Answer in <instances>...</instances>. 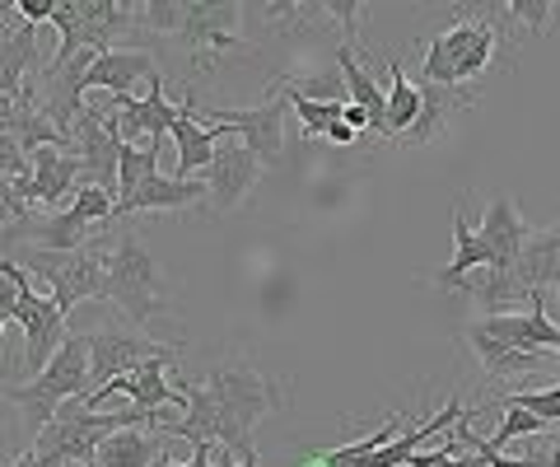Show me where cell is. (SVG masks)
Masks as SVG:
<instances>
[{"mask_svg": "<svg viewBox=\"0 0 560 467\" xmlns=\"http://www.w3.org/2000/svg\"><path fill=\"white\" fill-rule=\"evenodd\" d=\"M215 117V127H230L234 141H243L261 164H280L285 154V117H290V98L271 94L257 108H206Z\"/></svg>", "mask_w": 560, "mask_h": 467, "instance_id": "8", "label": "cell"}, {"mask_svg": "<svg viewBox=\"0 0 560 467\" xmlns=\"http://www.w3.org/2000/svg\"><path fill=\"white\" fill-rule=\"evenodd\" d=\"M477 234H481V244L490 253V267L486 271H514L518 253H523V244H528L533 230H528V220H523L518 201L510 192H495V197H490V206H486Z\"/></svg>", "mask_w": 560, "mask_h": 467, "instance_id": "14", "label": "cell"}, {"mask_svg": "<svg viewBox=\"0 0 560 467\" xmlns=\"http://www.w3.org/2000/svg\"><path fill=\"white\" fill-rule=\"evenodd\" d=\"M14 14H20L28 28H47L51 14H57V0H14Z\"/></svg>", "mask_w": 560, "mask_h": 467, "instance_id": "37", "label": "cell"}, {"mask_svg": "<svg viewBox=\"0 0 560 467\" xmlns=\"http://www.w3.org/2000/svg\"><path fill=\"white\" fill-rule=\"evenodd\" d=\"M14 323H20L24 332V365H20V378L28 384V378H38L51 355L61 351L66 341V314L57 308V300L51 295H38L33 285L20 290V308H14Z\"/></svg>", "mask_w": 560, "mask_h": 467, "instance_id": "7", "label": "cell"}, {"mask_svg": "<svg viewBox=\"0 0 560 467\" xmlns=\"http://www.w3.org/2000/svg\"><path fill=\"white\" fill-rule=\"evenodd\" d=\"M0 173L14 183H28L33 178V160H28V150L14 141V136H0Z\"/></svg>", "mask_w": 560, "mask_h": 467, "instance_id": "36", "label": "cell"}, {"mask_svg": "<svg viewBox=\"0 0 560 467\" xmlns=\"http://www.w3.org/2000/svg\"><path fill=\"white\" fill-rule=\"evenodd\" d=\"M220 141H234L230 127H201L197 122V98L187 94L178 103V117H173V145H178V168H173V178H191L197 168H210Z\"/></svg>", "mask_w": 560, "mask_h": 467, "instance_id": "15", "label": "cell"}, {"mask_svg": "<svg viewBox=\"0 0 560 467\" xmlns=\"http://www.w3.org/2000/svg\"><path fill=\"white\" fill-rule=\"evenodd\" d=\"M160 355H173V346H160L140 332H127L117 323H103L90 332V370H94V388L113 384V378L140 370L145 360H160Z\"/></svg>", "mask_w": 560, "mask_h": 467, "instance_id": "10", "label": "cell"}, {"mask_svg": "<svg viewBox=\"0 0 560 467\" xmlns=\"http://www.w3.org/2000/svg\"><path fill=\"white\" fill-rule=\"evenodd\" d=\"M341 122H346V127H355V131H364V127H370V113H364L360 103H346V117H341Z\"/></svg>", "mask_w": 560, "mask_h": 467, "instance_id": "41", "label": "cell"}, {"mask_svg": "<svg viewBox=\"0 0 560 467\" xmlns=\"http://www.w3.org/2000/svg\"><path fill=\"white\" fill-rule=\"evenodd\" d=\"M420 103H425V94H420V84L407 80V66H401V57L388 61V136L383 141H401L411 127H416V117H420Z\"/></svg>", "mask_w": 560, "mask_h": 467, "instance_id": "26", "label": "cell"}, {"mask_svg": "<svg viewBox=\"0 0 560 467\" xmlns=\"http://www.w3.org/2000/svg\"><path fill=\"white\" fill-rule=\"evenodd\" d=\"M140 20H145L150 33H183V20H187V0H145L140 5Z\"/></svg>", "mask_w": 560, "mask_h": 467, "instance_id": "33", "label": "cell"}, {"mask_svg": "<svg viewBox=\"0 0 560 467\" xmlns=\"http://www.w3.org/2000/svg\"><path fill=\"white\" fill-rule=\"evenodd\" d=\"M70 141H75V154L84 164V187H103L113 201H117V168H121V141L103 127V113L94 103H84L75 131H70Z\"/></svg>", "mask_w": 560, "mask_h": 467, "instance_id": "12", "label": "cell"}, {"mask_svg": "<svg viewBox=\"0 0 560 467\" xmlns=\"http://www.w3.org/2000/svg\"><path fill=\"white\" fill-rule=\"evenodd\" d=\"M453 430H458V440L471 448V454L481 458V467H541V463L551 467V458H541V454H528V458H510V454H500L495 444H490V440H481L477 430H471V417H463V421L453 425Z\"/></svg>", "mask_w": 560, "mask_h": 467, "instance_id": "31", "label": "cell"}, {"mask_svg": "<svg viewBox=\"0 0 560 467\" xmlns=\"http://www.w3.org/2000/svg\"><path fill=\"white\" fill-rule=\"evenodd\" d=\"M514 281L523 295H528V304L560 285V224L528 234V244H523L518 262H514Z\"/></svg>", "mask_w": 560, "mask_h": 467, "instance_id": "17", "label": "cell"}, {"mask_svg": "<svg viewBox=\"0 0 560 467\" xmlns=\"http://www.w3.org/2000/svg\"><path fill=\"white\" fill-rule=\"evenodd\" d=\"M271 94H285V98H290V108L300 113L304 131H308V136H318V141H323V136L331 131V122H341V117H346V103H313V98H300V94L280 90V84H276Z\"/></svg>", "mask_w": 560, "mask_h": 467, "instance_id": "30", "label": "cell"}, {"mask_svg": "<svg viewBox=\"0 0 560 467\" xmlns=\"http://www.w3.org/2000/svg\"><path fill=\"white\" fill-rule=\"evenodd\" d=\"M477 267H490V253H486V244H481V234L467 230V215L453 211V262H448L444 271H434V285L463 290L467 276L477 271Z\"/></svg>", "mask_w": 560, "mask_h": 467, "instance_id": "23", "label": "cell"}, {"mask_svg": "<svg viewBox=\"0 0 560 467\" xmlns=\"http://www.w3.org/2000/svg\"><path fill=\"white\" fill-rule=\"evenodd\" d=\"M160 154L150 145H121V168H117V201H131L154 173H160Z\"/></svg>", "mask_w": 560, "mask_h": 467, "instance_id": "28", "label": "cell"}, {"mask_svg": "<svg viewBox=\"0 0 560 467\" xmlns=\"http://www.w3.org/2000/svg\"><path fill=\"white\" fill-rule=\"evenodd\" d=\"M103 300H113L131 327H150L168 308V281L154 253L136 234H121L117 244L103 248Z\"/></svg>", "mask_w": 560, "mask_h": 467, "instance_id": "3", "label": "cell"}, {"mask_svg": "<svg viewBox=\"0 0 560 467\" xmlns=\"http://www.w3.org/2000/svg\"><path fill=\"white\" fill-rule=\"evenodd\" d=\"M33 160V178L28 183H14V197H20L28 211L33 206H47L57 211L61 201H75L80 183H84V164L75 150H61V145H43L28 154Z\"/></svg>", "mask_w": 560, "mask_h": 467, "instance_id": "9", "label": "cell"}, {"mask_svg": "<svg viewBox=\"0 0 560 467\" xmlns=\"http://www.w3.org/2000/svg\"><path fill=\"white\" fill-rule=\"evenodd\" d=\"M556 295H560V285H556Z\"/></svg>", "mask_w": 560, "mask_h": 467, "instance_id": "45", "label": "cell"}, {"mask_svg": "<svg viewBox=\"0 0 560 467\" xmlns=\"http://www.w3.org/2000/svg\"><path fill=\"white\" fill-rule=\"evenodd\" d=\"M154 57L150 51H131V47H113V51H98L90 61V71H84V90L90 94H131L140 80H154Z\"/></svg>", "mask_w": 560, "mask_h": 467, "instance_id": "16", "label": "cell"}, {"mask_svg": "<svg viewBox=\"0 0 560 467\" xmlns=\"http://www.w3.org/2000/svg\"><path fill=\"white\" fill-rule=\"evenodd\" d=\"M337 71H341L346 90H350V103H360V108L370 113V131L374 136H388V90H383V84L360 66L355 47L337 43Z\"/></svg>", "mask_w": 560, "mask_h": 467, "instance_id": "20", "label": "cell"}, {"mask_svg": "<svg viewBox=\"0 0 560 467\" xmlns=\"http://www.w3.org/2000/svg\"><path fill=\"white\" fill-rule=\"evenodd\" d=\"M467 346L477 351L481 370H486L490 378H510V374H533V370H541V355H533V351H514V346L495 341L481 323H471V327H467Z\"/></svg>", "mask_w": 560, "mask_h": 467, "instance_id": "24", "label": "cell"}, {"mask_svg": "<svg viewBox=\"0 0 560 467\" xmlns=\"http://www.w3.org/2000/svg\"><path fill=\"white\" fill-rule=\"evenodd\" d=\"M140 425H154L160 430V411H145V407H121V411H90L84 397H70V402L57 407V417L47 421V430L33 448L43 458H51L57 467H94L98 448L117 430H140Z\"/></svg>", "mask_w": 560, "mask_h": 467, "instance_id": "1", "label": "cell"}, {"mask_svg": "<svg viewBox=\"0 0 560 467\" xmlns=\"http://www.w3.org/2000/svg\"><path fill=\"white\" fill-rule=\"evenodd\" d=\"M33 66H38V28H10V38L0 43V94L33 103L38 84H33Z\"/></svg>", "mask_w": 560, "mask_h": 467, "instance_id": "18", "label": "cell"}, {"mask_svg": "<svg viewBox=\"0 0 560 467\" xmlns=\"http://www.w3.org/2000/svg\"><path fill=\"white\" fill-rule=\"evenodd\" d=\"M94 384V370H90V337H66L61 351L51 355V365L28 378V384H14L10 388V402L20 407V417L28 425V435L38 440L47 421L57 417V407L70 402V397H84Z\"/></svg>", "mask_w": 560, "mask_h": 467, "instance_id": "4", "label": "cell"}, {"mask_svg": "<svg viewBox=\"0 0 560 467\" xmlns=\"http://www.w3.org/2000/svg\"><path fill=\"white\" fill-rule=\"evenodd\" d=\"M10 467H57V463H51V458H43L38 448H28V454H20V458H14Z\"/></svg>", "mask_w": 560, "mask_h": 467, "instance_id": "42", "label": "cell"}, {"mask_svg": "<svg viewBox=\"0 0 560 467\" xmlns=\"http://www.w3.org/2000/svg\"><path fill=\"white\" fill-rule=\"evenodd\" d=\"M14 262L24 271L43 276L61 314H70L84 300H103V248H80V253H51V248H20Z\"/></svg>", "mask_w": 560, "mask_h": 467, "instance_id": "6", "label": "cell"}, {"mask_svg": "<svg viewBox=\"0 0 560 467\" xmlns=\"http://www.w3.org/2000/svg\"><path fill=\"white\" fill-rule=\"evenodd\" d=\"M0 201H20L14 197V178H5V173H0Z\"/></svg>", "mask_w": 560, "mask_h": 467, "instance_id": "43", "label": "cell"}, {"mask_svg": "<svg viewBox=\"0 0 560 467\" xmlns=\"http://www.w3.org/2000/svg\"><path fill=\"white\" fill-rule=\"evenodd\" d=\"M206 388L220 407V444L234 448L238 458L257 454L253 448V425L280 407V384L253 370L248 360H224L206 374Z\"/></svg>", "mask_w": 560, "mask_h": 467, "instance_id": "2", "label": "cell"}, {"mask_svg": "<svg viewBox=\"0 0 560 467\" xmlns=\"http://www.w3.org/2000/svg\"><path fill=\"white\" fill-rule=\"evenodd\" d=\"M5 323H10V318H0V337H5Z\"/></svg>", "mask_w": 560, "mask_h": 467, "instance_id": "44", "label": "cell"}, {"mask_svg": "<svg viewBox=\"0 0 560 467\" xmlns=\"http://www.w3.org/2000/svg\"><path fill=\"white\" fill-rule=\"evenodd\" d=\"M154 467H215V448H197L191 463H173L168 454H160V458H154Z\"/></svg>", "mask_w": 560, "mask_h": 467, "instance_id": "38", "label": "cell"}, {"mask_svg": "<svg viewBox=\"0 0 560 467\" xmlns=\"http://www.w3.org/2000/svg\"><path fill=\"white\" fill-rule=\"evenodd\" d=\"M280 90L313 98V103H350V90H346L337 66H331V71H318V75H280Z\"/></svg>", "mask_w": 560, "mask_h": 467, "instance_id": "29", "label": "cell"}, {"mask_svg": "<svg viewBox=\"0 0 560 467\" xmlns=\"http://www.w3.org/2000/svg\"><path fill=\"white\" fill-rule=\"evenodd\" d=\"M500 51V24L490 20H467L440 28L425 43V84H440V90H467L471 80H481L490 71Z\"/></svg>", "mask_w": 560, "mask_h": 467, "instance_id": "5", "label": "cell"}, {"mask_svg": "<svg viewBox=\"0 0 560 467\" xmlns=\"http://www.w3.org/2000/svg\"><path fill=\"white\" fill-rule=\"evenodd\" d=\"M168 440L173 435H164V430H117L103 440L94 467H154Z\"/></svg>", "mask_w": 560, "mask_h": 467, "instance_id": "22", "label": "cell"}, {"mask_svg": "<svg viewBox=\"0 0 560 467\" xmlns=\"http://www.w3.org/2000/svg\"><path fill=\"white\" fill-rule=\"evenodd\" d=\"M420 94H425V103H420V117H416V127L401 136V150H411V145H430V141H440V131L448 127V117L458 113V108H471V90H440V84H420Z\"/></svg>", "mask_w": 560, "mask_h": 467, "instance_id": "21", "label": "cell"}, {"mask_svg": "<svg viewBox=\"0 0 560 467\" xmlns=\"http://www.w3.org/2000/svg\"><path fill=\"white\" fill-rule=\"evenodd\" d=\"M528 435H541V421L533 417V411H523V407H510V402H504V411H500V430L490 435V444H495L500 454H504V448H510L514 440H528Z\"/></svg>", "mask_w": 560, "mask_h": 467, "instance_id": "32", "label": "cell"}, {"mask_svg": "<svg viewBox=\"0 0 560 467\" xmlns=\"http://www.w3.org/2000/svg\"><path fill=\"white\" fill-rule=\"evenodd\" d=\"M504 402H510V407H523V411H533L541 425H560V384L541 388V393H510Z\"/></svg>", "mask_w": 560, "mask_h": 467, "instance_id": "35", "label": "cell"}, {"mask_svg": "<svg viewBox=\"0 0 560 467\" xmlns=\"http://www.w3.org/2000/svg\"><path fill=\"white\" fill-rule=\"evenodd\" d=\"M90 220H80L75 211H57L47 220H28V248H51V253H80L90 248Z\"/></svg>", "mask_w": 560, "mask_h": 467, "instance_id": "25", "label": "cell"}, {"mask_svg": "<svg viewBox=\"0 0 560 467\" xmlns=\"http://www.w3.org/2000/svg\"><path fill=\"white\" fill-rule=\"evenodd\" d=\"M257 178H261V160H257V154L243 141H220L215 160H210V168H206V192H210L215 215H230L234 206L257 187Z\"/></svg>", "mask_w": 560, "mask_h": 467, "instance_id": "13", "label": "cell"}, {"mask_svg": "<svg viewBox=\"0 0 560 467\" xmlns=\"http://www.w3.org/2000/svg\"><path fill=\"white\" fill-rule=\"evenodd\" d=\"M397 435H401V417L393 411V417L383 421L374 435H364V440H355V444H341V448H327V454L313 463V467H355V463H364L370 454H378V448H388Z\"/></svg>", "mask_w": 560, "mask_h": 467, "instance_id": "27", "label": "cell"}, {"mask_svg": "<svg viewBox=\"0 0 560 467\" xmlns=\"http://www.w3.org/2000/svg\"><path fill=\"white\" fill-rule=\"evenodd\" d=\"M323 141H331V145H355V141H360V131H355V127H346V122H331V131L323 136Z\"/></svg>", "mask_w": 560, "mask_h": 467, "instance_id": "40", "label": "cell"}, {"mask_svg": "<svg viewBox=\"0 0 560 467\" xmlns=\"http://www.w3.org/2000/svg\"><path fill=\"white\" fill-rule=\"evenodd\" d=\"M551 14H556V5H551V0H510V5H500V20L523 24L528 33H547Z\"/></svg>", "mask_w": 560, "mask_h": 467, "instance_id": "34", "label": "cell"}, {"mask_svg": "<svg viewBox=\"0 0 560 467\" xmlns=\"http://www.w3.org/2000/svg\"><path fill=\"white\" fill-rule=\"evenodd\" d=\"M206 183L197 178H154L140 187V192L131 201H117V215L113 220H127V215H145V211H191L197 201H206Z\"/></svg>", "mask_w": 560, "mask_h": 467, "instance_id": "19", "label": "cell"}, {"mask_svg": "<svg viewBox=\"0 0 560 467\" xmlns=\"http://www.w3.org/2000/svg\"><path fill=\"white\" fill-rule=\"evenodd\" d=\"M215 467H257V454H248V458H238L234 448H224V444H215Z\"/></svg>", "mask_w": 560, "mask_h": 467, "instance_id": "39", "label": "cell"}, {"mask_svg": "<svg viewBox=\"0 0 560 467\" xmlns=\"http://www.w3.org/2000/svg\"><path fill=\"white\" fill-rule=\"evenodd\" d=\"M243 20V5H206V0H187V20L178 38L191 47V57L201 61V71L220 61V51H248V43L234 33Z\"/></svg>", "mask_w": 560, "mask_h": 467, "instance_id": "11", "label": "cell"}]
</instances>
